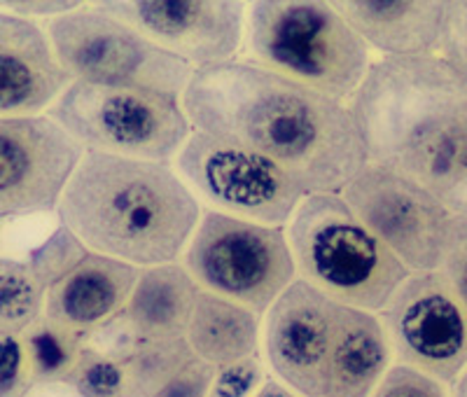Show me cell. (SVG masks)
<instances>
[{"mask_svg":"<svg viewBox=\"0 0 467 397\" xmlns=\"http://www.w3.org/2000/svg\"><path fill=\"white\" fill-rule=\"evenodd\" d=\"M182 106L197 131L271 159L306 194H341L367 164L360 129L346 103L248 58L194 70Z\"/></svg>","mask_w":467,"mask_h":397,"instance_id":"1","label":"cell"},{"mask_svg":"<svg viewBox=\"0 0 467 397\" xmlns=\"http://www.w3.org/2000/svg\"><path fill=\"white\" fill-rule=\"evenodd\" d=\"M367 162L467 217V78L440 57L379 58L348 103Z\"/></svg>","mask_w":467,"mask_h":397,"instance_id":"2","label":"cell"},{"mask_svg":"<svg viewBox=\"0 0 467 397\" xmlns=\"http://www.w3.org/2000/svg\"><path fill=\"white\" fill-rule=\"evenodd\" d=\"M57 213L91 253L148 269L181 260L203 208L173 164L85 152Z\"/></svg>","mask_w":467,"mask_h":397,"instance_id":"3","label":"cell"},{"mask_svg":"<svg viewBox=\"0 0 467 397\" xmlns=\"http://www.w3.org/2000/svg\"><path fill=\"white\" fill-rule=\"evenodd\" d=\"M262 350L271 374L299 397H369L395 365L379 313L299 278L265 316Z\"/></svg>","mask_w":467,"mask_h":397,"instance_id":"4","label":"cell"},{"mask_svg":"<svg viewBox=\"0 0 467 397\" xmlns=\"http://www.w3.org/2000/svg\"><path fill=\"white\" fill-rule=\"evenodd\" d=\"M248 61L348 106L372 54L335 3L257 0L245 12Z\"/></svg>","mask_w":467,"mask_h":397,"instance_id":"5","label":"cell"},{"mask_svg":"<svg viewBox=\"0 0 467 397\" xmlns=\"http://www.w3.org/2000/svg\"><path fill=\"white\" fill-rule=\"evenodd\" d=\"M285 232L299 281L353 308L379 313L411 276L335 192L304 196Z\"/></svg>","mask_w":467,"mask_h":397,"instance_id":"6","label":"cell"},{"mask_svg":"<svg viewBox=\"0 0 467 397\" xmlns=\"http://www.w3.org/2000/svg\"><path fill=\"white\" fill-rule=\"evenodd\" d=\"M85 152L175 164L194 133L182 99L136 87L73 82L47 112Z\"/></svg>","mask_w":467,"mask_h":397,"instance_id":"7","label":"cell"},{"mask_svg":"<svg viewBox=\"0 0 467 397\" xmlns=\"http://www.w3.org/2000/svg\"><path fill=\"white\" fill-rule=\"evenodd\" d=\"M182 265L202 290L265 318L297 281L285 227L248 223L206 208Z\"/></svg>","mask_w":467,"mask_h":397,"instance_id":"8","label":"cell"},{"mask_svg":"<svg viewBox=\"0 0 467 397\" xmlns=\"http://www.w3.org/2000/svg\"><path fill=\"white\" fill-rule=\"evenodd\" d=\"M47 36L73 82L136 87L182 99L194 75L185 61L96 5L49 19Z\"/></svg>","mask_w":467,"mask_h":397,"instance_id":"9","label":"cell"},{"mask_svg":"<svg viewBox=\"0 0 467 397\" xmlns=\"http://www.w3.org/2000/svg\"><path fill=\"white\" fill-rule=\"evenodd\" d=\"M173 166L211 211L248 223L287 227L306 196L304 187L271 159L197 129Z\"/></svg>","mask_w":467,"mask_h":397,"instance_id":"10","label":"cell"},{"mask_svg":"<svg viewBox=\"0 0 467 397\" xmlns=\"http://www.w3.org/2000/svg\"><path fill=\"white\" fill-rule=\"evenodd\" d=\"M398 365L453 386L467 367V311L440 271L411 274L379 311Z\"/></svg>","mask_w":467,"mask_h":397,"instance_id":"11","label":"cell"},{"mask_svg":"<svg viewBox=\"0 0 467 397\" xmlns=\"http://www.w3.org/2000/svg\"><path fill=\"white\" fill-rule=\"evenodd\" d=\"M341 196L411 274L440 269L453 213L431 192L367 162Z\"/></svg>","mask_w":467,"mask_h":397,"instance_id":"12","label":"cell"},{"mask_svg":"<svg viewBox=\"0 0 467 397\" xmlns=\"http://www.w3.org/2000/svg\"><path fill=\"white\" fill-rule=\"evenodd\" d=\"M82 157L49 115L0 117V220L57 211Z\"/></svg>","mask_w":467,"mask_h":397,"instance_id":"13","label":"cell"},{"mask_svg":"<svg viewBox=\"0 0 467 397\" xmlns=\"http://www.w3.org/2000/svg\"><path fill=\"white\" fill-rule=\"evenodd\" d=\"M96 7L194 70L234 61L244 47L248 7L234 0H106Z\"/></svg>","mask_w":467,"mask_h":397,"instance_id":"14","label":"cell"},{"mask_svg":"<svg viewBox=\"0 0 467 397\" xmlns=\"http://www.w3.org/2000/svg\"><path fill=\"white\" fill-rule=\"evenodd\" d=\"M73 79L58 64L47 28L0 12V117H37L52 110Z\"/></svg>","mask_w":467,"mask_h":397,"instance_id":"15","label":"cell"},{"mask_svg":"<svg viewBox=\"0 0 467 397\" xmlns=\"http://www.w3.org/2000/svg\"><path fill=\"white\" fill-rule=\"evenodd\" d=\"M139 274L127 262L89 253L64 281L49 287L43 316L91 337L122 316Z\"/></svg>","mask_w":467,"mask_h":397,"instance_id":"16","label":"cell"},{"mask_svg":"<svg viewBox=\"0 0 467 397\" xmlns=\"http://www.w3.org/2000/svg\"><path fill=\"white\" fill-rule=\"evenodd\" d=\"M337 10L369 49L383 58H423L440 54L444 0H339Z\"/></svg>","mask_w":467,"mask_h":397,"instance_id":"17","label":"cell"},{"mask_svg":"<svg viewBox=\"0 0 467 397\" xmlns=\"http://www.w3.org/2000/svg\"><path fill=\"white\" fill-rule=\"evenodd\" d=\"M202 287L182 262L140 269L122 323L136 341H160L185 337Z\"/></svg>","mask_w":467,"mask_h":397,"instance_id":"18","label":"cell"},{"mask_svg":"<svg viewBox=\"0 0 467 397\" xmlns=\"http://www.w3.org/2000/svg\"><path fill=\"white\" fill-rule=\"evenodd\" d=\"M262 328L265 320L255 311L202 290L192 311L185 340L203 362L220 370L260 355Z\"/></svg>","mask_w":467,"mask_h":397,"instance_id":"19","label":"cell"},{"mask_svg":"<svg viewBox=\"0 0 467 397\" xmlns=\"http://www.w3.org/2000/svg\"><path fill=\"white\" fill-rule=\"evenodd\" d=\"M129 397H208L215 367L185 337L140 341L127 360Z\"/></svg>","mask_w":467,"mask_h":397,"instance_id":"20","label":"cell"},{"mask_svg":"<svg viewBox=\"0 0 467 397\" xmlns=\"http://www.w3.org/2000/svg\"><path fill=\"white\" fill-rule=\"evenodd\" d=\"M24 349H26L31 379L43 386L64 383L80 362L89 337L64 325L54 323L49 318H40L26 329Z\"/></svg>","mask_w":467,"mask_h":397,"instance_id":"21","label":"cell"},{"mask_svg":"<svg viewBox=\"0 0 467 397\" xmlns=\"http://www.w3.org/2000/svg\"><path fill=\"white\" fill-rule=\"evenodd\" d=\"M47 287L24 262L0 260V334L26 332L45 313Z\"/></svg>","mask_w":467,"mask_h":397,"instance_id":"22","label":"cell"},{"mask_svg":"<svg viewBox=\"0 0 467 397\" xmlns=\"http://www.w3.org/2000/svg\"><path fill=\"white\" fill-rule=\"evenodd\" d=\"M66 383L78 397H129L127 360L87 341L85 353Z\"/></svg>","mask_w":467,"mask_h":397,"instance_id":"23","label":"cell"},{"mask_svg":"<svg viewBox=\"0 0 467 397\" xmlns=\"http://www.w3.org/2000/svg\"><path fill=\"white\" fill-rule=\"evenodd\" d=\"M89 253L91 250L80 238L75 236L66 225H61L40 248L33 250L26 265L37 276V281L49 290L58 281H64Z\"/></svg>","mask_w":467,"mask_h":397,"instance_id":"24","label":"cell"},{"mask_svg":"<svg viewBox=\"0 0 467 397\" xmlns=\"http://www.w3.org/2000/svg\"><path fill=\"white\" fill-rule=\"evenodd\" d=\"M266 362L262 355L232 362L215 370L208 397H253L266 381Z\"/></svg>","mask_w":467,"mask_h":397,"instance_id":"25","label":"cell"},{"mask_svg":"<svg viewBox=\"0 0 467 397\" xmlns=\"http://www.w3.org/2000/svg\"><path fill=\"white\" fill-rule=\"evenodd\" d=\"M369 397H451V386L395 362Z\"/></svg>","mask_w":467,"mask_h":397,"instance_id":"26","label":"cell"},{"mask_svg":"<svg viewBox=\"0 0 467 397\" xmlns=\"http://www.w3.org/2000/svg\"><path fill=\"white\" fill-rule=\"evenodd\" d=\"M437 271L444 276V281L451 286L467 311V217L453 215Z\"/></svg>","mask_w":467,"mask_h":397,"instance_id":"27","label":"cell"},{"mask_svg":"<svg viewBox=\"0 0 467 397\" xmlns=\"http://www.w3.org/2000/svg\"><path fill=\"white\" fill-rule=\"evenodd\" d=\"M440 58L467 78V0H446Z\"/></svg>","mask_w":467,"mask_h":397,"instance_id":"28","label":"cell"},{"mask_svg":"<svg viewBox=\"0 0 467 397\" xmlns=\"http://www.w3.org/2000/svg\"><path fill=\"white\" fill-rule=\"evenodd\" d=\"M31 370L24 341L16 334H0V397H22L31 386Z\"/></svg>","mask_w":467,"mask_h":397,"instance_id":"29","label":"cell"},{"mask_svg":"<svg viewBox=\"0 0 467 397\" xmlns=\"http://www.w3.org/2000/svg\"><path fill=\"white\" fill-rule=\"evenodd\" d=\"M3 7L12 10V15L26 16V19H31L33 15L52 16V19H57V16L61 15L80 10V7H85V3H64V0H61V3H33V0H28V3H3Z\"/></svg>","mask_w":467,"mask_h":397,"instance_id":"30","label":"cell"},{"mask_svg":"<svg viewBox=\"0 0 467 397\" xmlns=\"http://www.w3.org/2000/svg\"><path fill=\"white\" fill-rule=\"evenodd\" d=\"M253 397H299V395L292 391V388H287L283 381H278L276 376L269 374L266 376V381L262 383L260 391H257Z\"/></svg>","mask_w":467,"mask_h":397,"instance_id":"31","label":"cell"},{"mask_svg":"<svg viewBox=\"0 0 467 397\" xmlns=\"http://www.w3.org/2000/svg\"><path fill=\"white\" fill-rule=\"evenodd\" d=\"M451 397H467V367L451 386Z\"/></svg>","mask_w":467,"mask_h":397,"instance_id":"32","label":"cell"}]
</instances>
